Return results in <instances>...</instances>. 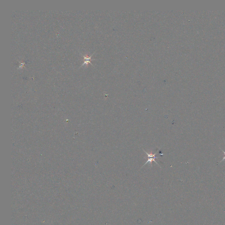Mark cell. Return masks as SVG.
<instances>
[{
  "label": "cell",
  "mask_w": 225,
  "mask_h": 225,
  "mask_svg": "<svg viewBox=\"0 0 225 225\" xmlns=\"http://www.w3.org/2000/svg\"><path fill=\"white\" fill-rule=\"evenodd\" d=\"M143 150L145 152V153H146L147 154V156H148V160H147V162H146V163H145L143 165L142 167H143L145 165H146V164H147V163H148V162H150V163L151 165H152V162H155V163H157V165H158L159 166H160V165H159V164L158 163H157V162H156V161L155 160V159H156V158H157H157H159L158 157H155V155H156V154H157V153L158 152H157V153H154V154H153V153H152V152H150V153H148L146 151H145L144 150Z\"/></svg>",
  "instance_id": "obj_1"
},
{
  "label": "cell",
  "mask_w": 225,
  "mask_h": 225,
  "mask_svg": "<svg viewBox=\"0 0 225 225\" xmlns=\"http://www.w3.org/2000/svg\"><path fill=\"white\" fill-rule=\"evenodd\" d=\"M222 151H223V153H224L225 156H224V157H223V160H222V161H221L220 163H221V162H223V161H225V152H224V151L223 150H222Z\"/></svg>",
  "instance_id": "obj_2"
}]
</instances>
